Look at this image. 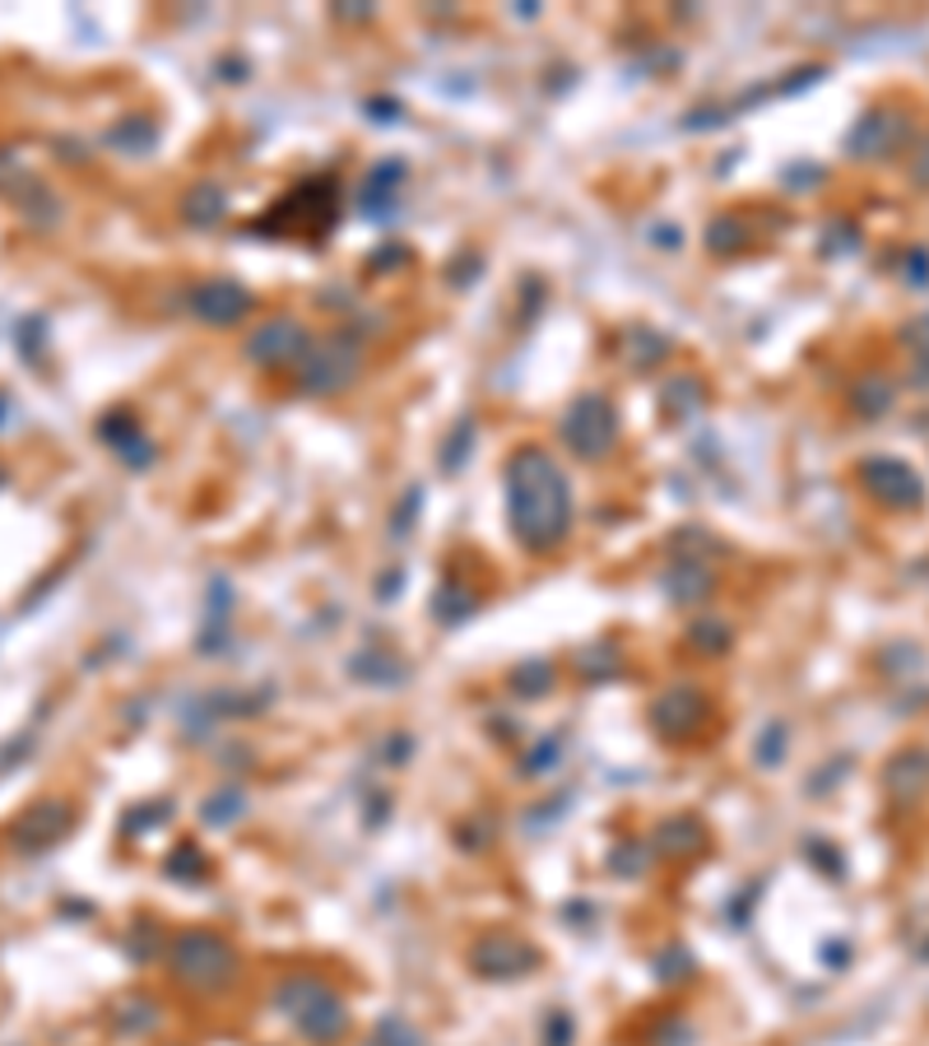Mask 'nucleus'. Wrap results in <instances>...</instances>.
<instances>
[{
  "mask_svg": "<svg viewBox=\"0 0 929 1046\" xmlns=\"http://www.w3.org/2000/svg\"><path fill=\"white\" fill-rule=\"evenodd\" d=\"M506 498H512V526L525 549H554V544L572 526V498H567V479L544 451H521L506 470Z\"/></svg>",
  "mask_w": 929,
  "mask_h": 1046,
  "instance_id": "1",
  "label": "nucleus"
},
{
  "mask_svg": "<svg viewBox=\"0 0 929 1046\" xmlns=\"http://www.w3.org/2000/svg\"><path fill=\"white\" fill-rule=\"evenodd\" d=\"M609 433H614V424H609V414H604V405H600V401L581 405V414L572 418V443L581 437L586 456H600V451H604V443H609Z\"/></svg>",
  "mask_w": 929,
  "mask_h": 1046,
  "instance_id": "3",
  "label": "nucleus"
},
{
  "mask_svg": "<svg viewBox=\"0 0 929 1046\" xmlns=\"http://www.w3.org/2000/svg\"><path fill=\"white\" fill-rule=\"evenodd\" d=\"M173 968H177L182 981H196V987L215 991V987H228V981H232V949L223 945L219 935L192 930V935H182L173 945Z\"/></svg>",
  "mask_w": 929,
  "mask_h": 1046,
  "instance_id": "2",
  "label": "nucleus"
}]
</instances>
